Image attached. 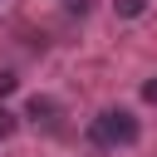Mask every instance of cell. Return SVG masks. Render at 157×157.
Listing matches in <instances>:
<instances>
[{"label":"cell","mask_w":157,"mask_h":157,"mask_svg":"<svg viewBox=\"0 0 157 157\" xmlns=\"http://www.w3.org/2000/svg\"><path fill=\"white\" fill-rule=\"evenodd\" d=\"M93 142H98V147H128V142H137V118H132L128 108L98 113V118H93Z\"/></svg>","instance_id":"1"},{"label":"cell","mask_w":157,"mask_h":157,"mask_svg":"<svg viewBox=\"0 0 157 157\" xmlns=\"http://www.w3.org/2000/svg\"><path fill=\"white\" fill-rule=\"evenodd\" d=\"M113 10H118L123 20H132V15H142V10H147V0H113Z\"/></svg>","instance_id":"2"},{"label":"cell","mask_w":157,"mask_h":157,"mask_svg":"<svg viewBox=\"0 0 157 157\" xmlns=\"http://www.w3.org/2000/svg\"><path fill=\"white\" fill-rule=\"evenodd\" d=\"M10 128H15V113H5V108H0V137H5Z\"/></svg>","instance_id":"3"},{"label":"cell","mask_w":157,"mask_h":157,"mask_svg":"<svg viewBox=\"0 0 157 157\" xmlns=\"http://www.w3.org/2000/svg\"><path fill=\"white\" fill-rule=\"evenodd\" d=\"M142 98H147V103H157V78H152V83H142Z\"/></svg>","instance_id":"4"}]
</instances>
